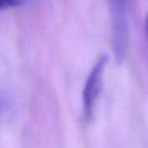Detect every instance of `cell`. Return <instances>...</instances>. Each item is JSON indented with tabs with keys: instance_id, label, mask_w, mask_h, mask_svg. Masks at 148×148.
I'll use <instances>...</instances> for the list:
<instances>
[{
	"instance_id": "6da1fadb",
	"label": "cell",
	"mask_w": 148,
	"mask_h": 148,
	"mask_svg": "<svg viewBox=\"0 0 148 148\" xmlns=\"http://www.w3.org/2000/svg\"><path fill=\"white\" fill-rule=\"evenodd\" d=\"M106 64L108 57L105 54L101 56L91 67L84 82L82 89V116L87 123H90L94 118L96 104L102 91Z\"/></svg>"
},
{
	"instance_id": "7a4b0ae2",
	"label": "cell",
	"mask_w": 148,
	"mask_h": 148,
	"mask_svg": "<svg viewBox=\"0 0 148 148\" xmlns=\"http://www.w3.org/2000/svg\"><path fill=\"white\" fill-rule=\"evenodd\" d=\"M112 39L116 58L121 60L125 56L128 40V0H109Z\"/></svg>"
},
{
	"instance_id": "3957f363",
	"label": "cell",
	"mask_w": 148,
	"mask_h": 148,
	"mask_svg": "<svg viewBox=\"0 0 148 148\" xmlns=\"http://www.w3.org/2000/svg\"><path fill=\"white\" fill-rule=\"evenodd\" d=\"M27 1L28 0H0V12L20 7L24 5Z\"/></svg>"
},
{
	"instance_id": "277c9868",
	"label": "cell",
	"mask_w": 148,
	"mask_h": 148,
	"mask_svg": "<svg viewBox=\"0 0 148 148\" xmlns=\"http://www.w3.org/2000/svg\"><path fill=\"white\" fill-rule=\"evenodd\" d=\"M145 28H146V32H147V36H148V14L146 16V21H145Z\"/></svg>"
}]
</instances>
